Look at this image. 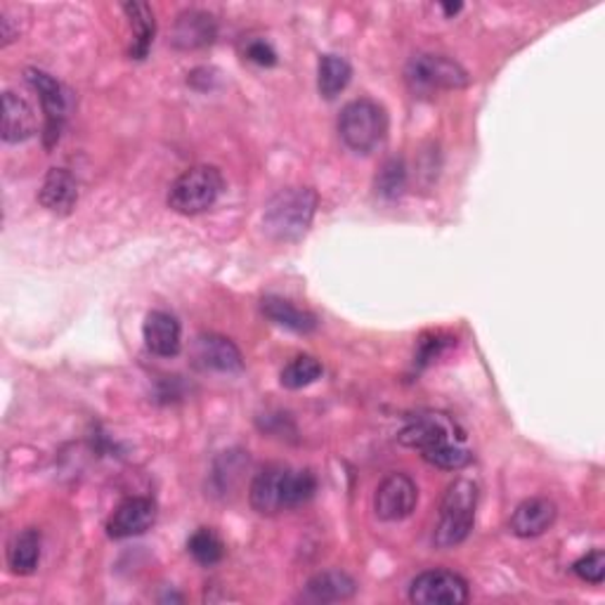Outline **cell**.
<instances>
[{
	"label": "cell",
	"instance_id": "1",
	"mask_svg": "<svg viewBox=\"0 0 605 605\" xmlns=\"http://www.w3.org/2000/svg\"><path fill=\"white\" fill-rule=\"evenodd\" d=\"M400 444L419 450L424 461L442 471H461L473 461L466 430L448 412H419L400 430Z\"/></svg>",
	"mask_w": 605,
	"mask_h": 605
},
{
	"label": "cell",
	"instance_id": "2",
	"mask_svg": "<svg viewBox=\"0 0 605 605\" xmlns=\"http://www.w3.org/2000/svg\"><path fill=\"white\" fill-rule=\"evenodd\" d=\"M317 478L310 471H298L284 464H270L256 473L249 487L251 509L261 515H277L300 507L315 497Z\"/></svg>",
	"mask_w": 605,
	"mask_h": 605
},
{
	"label": "cell",
	"instance_id": "3",
	"mask_svg": "<svg viewBox=\"0 0 605 605\" xmlns=\"http://www.w3.org/2000/svg\"><path fill=\"white\" fill-rule=\"evenodd\" d=\"M317 204L320 199L310 187H286L268 201L265 233L277 241H298L310 229Z\"/></svg>",
	"mask_w": 605,
	"mask_h": 605
},
{
	"label": "cell",
	"instance_id": "4",
	"mask_svg": "<svg viewBox=\"0 0 605 605\" xmlns=\"http://www.w3.org/2000/svg\"><path fill=\"white\" fill-rule=\"evenodd\" d=\"M478 485L468 478H456L440 503L438 525L434 532V544L440 551L454 549L464 544L475 523V509H478Z\"/></svg>",
	"mask_w": 605,
	"mask_h": 605
},
{
	"label": "cell",
	"instance_id": "5",
	"mask_svg": "<svg viewBox=\"0 0 605 605\" xmlns=\"http://www.w3.org/2000/svg\"><path fill=\"white\" fill-rule=\"evenodd\" d=\"M388 133L385 109L373 99L359 97L341 109L339 135L343 145L355 154H371Z\"/></svg>",
	"mask_w": 605,
	"mask_h": 605
},
{
	"label": "cell",
	"instance_id": "6",
	"mask_svg": "<svg viewBox=\"0 0 605 605\" xmlns=\"http://www.w3.org/2000/svg\"><path fill=\"white\" fill-rule=\"evenodd\" d=\"M223 173L209 166L199 164L187 168L176 178L168 190V206L180 215H199L213 209L215 201L223 194Z\"/></svg>",
	"mask_w": 605,
	"mask_h": 605
},
{
	"label": "cell",
	"instance_id": "7",
	"mask_svg": "<svg viewBox=\"0 0 605 605\" xmlns=\"http://www.w3.org/2000/svg\"><path fill=\"white\" fill-rule=\"evenodd\" d=\"M407 83L412 91L434 93V91H459L471 83L468 71L454 62L448 55L422 52L414 55L407 64Z\"/></svg>",
	"mask_w": 605,
	"mask_h": 605
},
{
	"label": "cell",
	"instance_id": "8",
	"mask_svg": "<svg viewBox=\"0 0 605 605\" xmlns=\"http://www.w3.org/2000/svg\"><path fill=\"white\" fill-rule=\"evenodd\" d=\"M468 596V582L452 570H426L410 586V601L416 605H464Z\"/></svg>",
	"mask_w": 605,
	"mask_h": 605
},
{
	"label": "cell",
	"instance_id": "9",
	"mask_svg": "<svg viewBox=\"0 0 605 605\" xmlns=\"http://www.w3.org/2000/svg\"><path fill=\"white\" fill-rule=\"evenodd\" d=\"M419 503V487L407 473L385 475L373 495V513L383 523L405 521Z\"/></svg>",
	"mask_w": 605,
	"mask_h": 605
},
{
	"label": "cell",
	"instance_id": "10",
	"mask_svg": "<svg viewBox=\"0 0 605 605\" xmlns=\"http://www.w3.org/2000/svg\"><path fill=\"white\" fill-rule=\"evenodd\" d=\"M26 83L38 93L43 114H46V147H52L62 135L67 119V93L62 83L40 69H26Z\"/></svg>",
	"mask_w": 605,
	"mask_h": 605
},
{
	"label": "cell",
	"instance_id": "11",
	"mask_svg": "<svg viewBox=\"0 0 605 605\" xmlns=\"http://www.w3.org/2000/svg\"><path fill=\"white\" fill-rule=\"evenodd\" d=\"M156 523V503L150 497H128L107 521V535L111 539H128L145 535Z\"/></svg>",
	"mask_w": 605,
	"mask_h": 605
},
{
	"label": "cell",
	"instance_id": "12",
	"mask_svg": "<svg viewBox=\"0 0 605 605\" xmlns=\"http://www.w3.org/2000/svg\"><path fill=\"white\" fill-rule=\"evenodd\" d=\"M194 365L206 371L235 373L244 369V357L237 345L221 334H199L194 341Z\"/></svg>",
	"mask_w": 605,
	"mask_h": 605
},
{
	"label": "cell",
	"instance_id": "13",
	"mask_svg": "<svg viewBox=\"0 0 605 605\" xmlns=\"http://www.w3.org/2000/svg\"><path fill=\"white\" fill-rule=\"evenodd\" d=\"M556 515H558V509L551 499L532 497V499H525L523 503H518L509 527L515 537L532 539L544 535L546 530H551V525L556 523Z\"/></svg>",
	"mask_w": 605,
	"mask_h": 605
},
{
	"label": "cell",
	"instance_id": "14",
	"mask_svg": "<svg viewBox=\"0 0 605 605\" xmlns=\"http://www.w3.org/2000/svg\"><path fill=\"white\" fill-rule=\"evenodd\" d=\"M215 34H218V26H215L213 14L204 10H185L173 26V46L180 50H199L211 46Z\"/></svg>",
	"mask_w": 605,
	"mask_h": 605
},
{
	"label": "cell",
	"instance_id": "15",
	"mask_svg": "<svg viewBox=\"0 0 605 605\" xmlns=\"http://www.w3.org/2000/svg\"><path fill=\"white\" fill-rule=\"evenodd\" d=\"M147 351L158 357H176L182 348V327L170 312L154 310L142 327Z\"/></svg>",
	"mask_w": 605,
	"mask_h": 605
},
{
	"label": "cell",
	"instance_id": "16",
	"mask_svg": "<svg viewBox=\"0 0 605 605\" xmlns=\"http://www.w3.org/2000/svg\"><path fill=\"white\" fill-rule=\"evenodd\" d=\"M38 201L40 206L48 209L50 213H57V215L71 213L79 201L76 178L64 168H50L46 180H43Z\"/></svg>",
	"mask_w": 605,
	"mask_h": 605
},
{
	"label": "cell",
	"instance_id": "17",
	"mask_svg": "<svg viewBox=\"0 0 605 605\" xmlns=\"http://www.w3.org/2000/svg\"><path fill=\"white\" fill-rule=\"evenodd\" d=\"M3 140L8 145H17L36 133V111L22 95L3 93Z\"/></svg>",
	"mask_w": 605,
	"mask_h": 605
},
{
	"label": "cell",
	"instance_id": "18",
	"mask_svg": "<svg viewBox=\"0 0 605 605\" xmlns=\"http://www.w3.org/2000/svg\"><path fill=\"white\" fill-rule=\"evenodd\" d=\"M355 592H357V584L348 572L324 570V572H317L306 584V594H302V598L310 603H339V601L353 598Z\"/></svg>",
	"mask_w": 605,
	"mask_h": 605
},
{
	"label": "cell",
	"instance_id": "19",
	"mask_svg": "<svg viewBox=\"0 0 605 605\" xmlns=\"http://www.w3.org/2000/svg\"><path fill=\"white\" fill-rule=\"evenodd\" d=\"M261 308L270 322H275L284 329H292V331H296V334H310V331H315L317 324H320L312 312L300 310L298 306H294L292 300L280 298V296L263 298Z\"/></svg>",
	"mask_w": 605,
	"mask_h": 605
},
{
	"label": "cell",
	"instance_id": "20",
	"mask_svg": "<svg viewBox=\"0 0 605 605\" xmlns=\"http://www.w3.org/2000/svg\"><path fill=\"white\" fill-rule=\"evenodd\" d=\"M40 564V532L26 527L8 544V566L14 574H32Z\"/></svg>",
	"mask_w": 605,
	"mask_h": 605
},
{
	"label": "cell",
	"instance_id": "21",
	"mask_svg": "<svg viewBox=\"0 0 605 605\" xmlns=\"http://www.w3.org/2000/svg\"><path fill=\"white\" fill-rule=\"evenodd\" d=\"M123 12L128 22H131L133 28V46H131V57L133 60H145L152 43H154V34H156V24H154V12L147 3H126Z\"/></svg>",
	"mask_w": 605,
	"mask_h": 605
},
{
	"label": "cell",
	"instance_id": "22",
	"mask_svg": "<svg viewBox=\"0 0 605 605\" xmlns=\"http://www.w3.org/2000/svg\"><path fill=\"white\" fill-rule=\"evenodd\" d=\"M353 79V67L339 55H324L317 67V88L327 99L339 97Z\"/></svg>",
	"mask_w": 605,
	"mask_h": 605
},
{
	"label": "cell",
	"instance_id": "23",
	"mask_svg": "<svg viewBox=\"0 0 605 605\" xmlns=\"http://www.w3.org/2000/svg\"><path fill=\"white\" fill-rule=\"evenodd\" d=\"M187 551L192 554V558L197 560L199 566H215L221 564L223 556H225V544L223 539L218 537V532L211 530V527H199L194 535L190 537V542H187Z\"/></svg>",
	"mask_w": 605,
	"mask_h": 605
},
{
	"label": "cell",
	"instance_id": "24",
	"mask_svg": "<svg viewBox=\"0 0 605 605\" xmlns=\"http://www.w3.org/2000/svg\"><path fill=\"white\" fill-rule=\"evenodd\" d=\"M322 371L324 369L320 365V359H315L310 355H298L282 369L280 381L284 388H289V391H300V388H306L320 379Z\"/></svg>",
	"mask_w": 605,
	"mask_h": 605
},
{
	"label": "cell",
	"instance_id": "25",
	"mask_svg": "<svg viewBox=\"0 0 605 605\" xmlns=\"http://www.w3.org/2000/svg\"><path fill=\"white\" fill-rule=\"evenodd\" d=\"M405 185H407V168L402 164V158H388L377 176V192L383 199H398L402 192H405Z\"/></svg>",
	"mask_w": 605,
	"mask_h": 605
},
{
	"label": "cell",
	"instance_id": "26",
	"mask_svg": "<svg viewBox=\"0 0 605 605\" xmlns=\"http://www.w3.org/2000/svg\"><path fill=\"white\" fill-rule=\"evenodd\" d=\"M572 572L578 574L582 582L596 584V586L603 584V580H605V554L601 549H596L592 554L582 556L578 564L572 566Z\"/></svg>",
	"mask_w": 605,
	"mask_h": 605
},
{
	"label": "cell",
	"instance_id": "27",
	"mask_svg": "<svg viewBox=\"0 0 605 605\" xmlns=\"http://www.w3.org/2000/svg\"><path fill=\"white\" fill-rule=\"evenodd\" d=\"M244 55H247V60H251L258 67H275L277 64L275 48H272L270 43L263 38L249 40L247 48H244Z\"/></svg>",
	"mask_w": 605,
	"mask_h": 605
},
{
	"label": "cell",
	"instance_id": "28",
	"mask_svg": "<svg viewBox=\"0 0 605 605\" xmlns=\"http://www.w3.org/2000/svg\"><path fill=\"white\" fill-rule=\"evenodd\" d=\"M461 8H464L461 3H444L442 5V10H444V14H448V17H454L456 12H461Z\"/></svg>",
	"mask_w": 605,
	"mask_h": 605
}]
</instances>
